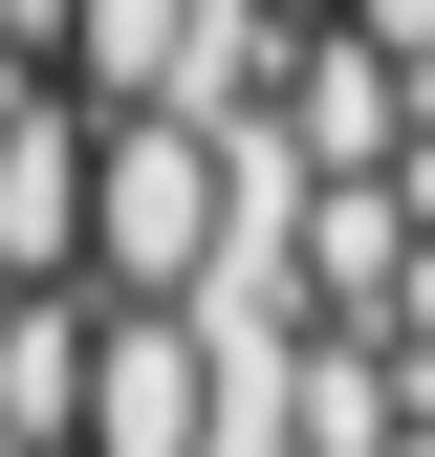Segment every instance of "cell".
Returning a JSON list of instances; mask_svg holds the SVG:
<instances>
[]
</instances>
